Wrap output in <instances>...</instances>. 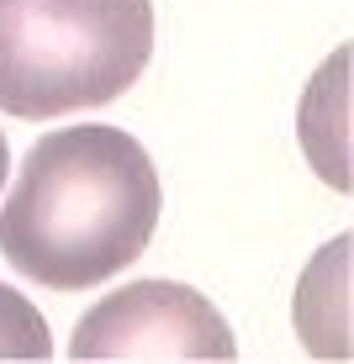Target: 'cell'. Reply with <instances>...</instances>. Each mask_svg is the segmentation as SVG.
<instances>
[{"instance_id": "cell-1", "label": "cell", "mask_w": 354, "mask_h": 364, "mask_svg": "<svg viewBox=\"0 0 354 364\" xmlns=\"http://www.w3.org/2000/svg\"><path fill=\"white\" fill-rule=\"evenodd\" d=\"M164 185L148 148L106 122L43 132L0 206V254L48 291H90L154 243Z\"/></svg>"}, {"instance_id": "cell-2", "label": "cell", "mask_w": 354, "mask_h": 364, "mask_svg": "<svg viewBox=\"0 0 354 364\" xmlns=\"http://www.w3.org/2000/svg\"><path fill=\"white\" fill-rule=\"evenodd\" d=\"M154 58V0H0V111L53 122L127 95Z\"/></svg>"}, {"instance_id": "cell-3", "label": "cell", "mask_w": 354, "mask_h": 364, "mask_svg": "<svg viewBox=\"0 0 354 364\" xmlns=\"http://www.w3.org/2000/svg\"><path fill=\"white\" fill-rule=\"evenodd\" d=\"M74 364H227L238 359L233 328L201 291L175 280H132L100 296L69 338Z\"/></svg>"}, {"instance_id": "cell-4", "label": "cell", "mask_w": 354, "mask_h": 364, "mask_svg": "<svg viewBox=\"0 0 354 364\" xmlns=\"http://www.w3.org/2000/svg\"><path fill=\"white\" fill-rule=\"evenodd\" d=\"M48 354H53V338H48V317L37 311V301L0 285V364H27Z\"/></svg>"}, {"instance_id": "cell-5", "label": "cell", "mask_w": 354, "mask_h": 364, "mask_svg": "<svg viewBox=\"0 0 354 364\" xmlns=\"http://www.w3.org/2000/svg\"><path fill=\"white\" fill-rule=\"evenodd\" d=\"M6 174H11V143H6V132H0V185H6Z\"/></svg>"}]
</instances>
